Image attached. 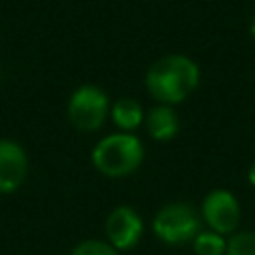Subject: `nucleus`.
<instances>
[{
  "instance_id": "nucleus-8",
  "label": "nucleus",
  "mask_w": 255,
  "mask_h": 255,
  "mask_svg": "<svg viewBox=\"0 0 255 255\" xmlns=\"http://www.w3.org/2000/svg\"><path fill=\"white\" fill-rule=\"evenodd\" d=\"M145 128L147 133L157 141H169L179 131V118L171 106L157 104L151 108L145 116Z\"/></svg>"
},
{
  "instance_id": "nucleus-5",
  "label": "nucleus",
  "mask_w": 255,
  "mask_h": 255,
  "mask_svg": "<svg viewBox=\"0 0 255 255\" xmlns=\"http://www.w3.org/2000/svg\"><path fill=\"white\" fill-rule=\"evenodd\" d=\"M201 215L211 231L219 235H233L241 219V207L231 191L213 189L203 199Z\"/></svg>"
},
{
  "instance_id": "nucleus-13",
  "label": "nucleus",
  "mask_w": 255,
  "mask_h": 255,
  "mask_svg": "<svg viewBox=\"0 0 255 255\" xmlns=\"http://www.w3.org/2000/svg\"><path fill=\"white\" fill-rule=\"evenodd\" d=\"M247 179H249V183L255 187V161L249 165V169H247Z\"/></svg>"
},
{
  "instance_id": "nucleus-4",
  "label": "nucleus",
  "mask_w": 255,
  "mask_h": 255,
  "mask_svg": "<svg viewBox=\"0 0 255 255\" xmlns=\"http://www.w3.org/2000/svg\"><path fill=\"white\" fill-rule=\"evenodd\" d=\"M110 112L108 96L94 84H84L74 90L68 100V118L80 131H96L104 126Z\"/></svg>"
},
{
  "instance_id": "nucleus-14",
  "label": "nucleus",
  "mask_w": 255,
  "mask_h": 255,
  "mask_svg": "<svg viewBox=\"0 0 255 255\" xmlns=\"http://www.w3.org/2000/svg\"><path fill=\"white\" fill-rule=\"evenodd\" d=\"M251 36H253V40H255V16H253V20H251Z\"/></svg>"
},
{
  "instance_id": "nucleus-10",
  "label": "nucleus",
  "mask_w": 255,
  "mask_h": 255,
  "mask_svg": "<svg viewBox=\"0 0 255 255\" xmlns=\"http://www.w3.org/2000/svg\"><path fill=\"white\" fill-rule=\"evenodd\" d=\"M191 247H193L195 255H225L227 241L223 239V235L209 229V231H199L193 237Z\"/></svg>"
},
{
  "instance_id": "nucleus-9",
  "label": "nucleus",
  "mask_w": 255,
  "mask_h": 255,
  "mask_svg": "<svg viewBox=\"0 0 255 255\" xmlns=\"http://www.w3.org/2000/svg\"><path fill=\"white\" fill-rule=\"evenodd\" d=\"M112 120H114V124L120 129H124V131L129 133L131 129H135V128L141 126V122H143V110H141V106H139L137 100H133V98H122V100H118L112 106Z\"/></svg>"
},
{
  "instance_id": "nucleus-1",
  "label": "nucleus",
  "mask_w": 255,
  "mask_h": 255,
  "mask_svg": "<svg viewBox=\"0 0 255 255\" xmlns=\"http://www.w3.org/2000/svg\"><path fill=\"white\" fill-rule=\"evenodd\" d=\"M199 84L197 64L183 54H167L151 64L145 74L149 96L165 106L183 102Z\"/></svg>"
},
{
  "instance_id": "nucleus-7",
  "label": "nucleus",
  "mask_w": 255,
  "mask_h": 255,
  "mask_svg": "<svg viewBox=\"0 0 255 255\" xmlns=\"http://www.w3.org/2000/svg\"><path fill=\"white\" fill-rule=\"evenodd\" d=\"M28 175V155L14 139H0V193H14Z\"/></svg>"
},
{
  "instance_id": "nucleus-12",
  "label": "nucleus",
  "mask_w": 255,
  "mask_h": 255,
  "mask_svg": "<svg viewBox=\"0 0 255 255\" xmlns=\"http://www.w3.org/2000/svg\"><path fill=\"white\" fill-rule=\"evenodd\" d=\"M70 255H118V249L112 247L108 241H100V239H88L78 243Z\"/></svg>"
},
{
  "instance_id": "nucleus-11",
  "label": "nucleus",
  "mask_w": 255,
  "mask_h": 255,
  "mask_svg": "<svg viewBox=\"0 0 255 255\" xmlns=\"http://www.w3.org/2000/svg\"><path fill=\"white\" fill-rule=\"evenodd\" d=\"M225 255H255V233L253 231L233 233L227 241Z\"/></svg>"
},
{
  "instance_id": "nucleus-2",
  "label": "nucleus",
  "mask_w": 255,
  "mask_h": 255,
  "mask_svg": "<svg viewBox=\"0 0 255 255\" xmlns=\"http://www.w3.org/2000/svg\"><path fill=\"white\" fill-rule=\"evenodd\" d=\"M143 161V143L137 135L118 131L102 137L92 149L94 167L108 177L133 173Z\"/></svg>"
},
{
  "instance_id": "nucleus-6",
  "label": "nucleus",
  "mask_w": 255,
  "mask_h": 255,
  "mask_svg": "<svg viewBox=\"0 0 255 255\" xmlns=\"http://www.w3.org/2000/svg\"><path fill=\"white\" fill-rule=\"evenodd\" d=\"M106 233L110 239L108 243L112 247H116L118 251H128V249H133L141 241L143 221L133 207L120 205L108 215Z\"/></svg>"
},
{
  "instance_id": "nucleus-3",
  "label": "nucleus",
  "mask_w": 255,
  "mask_h": 255,
  "mask_svg": "<svg viewBox=\"0 0 255 255\" xmlns=\"http://www.w3.org/2000/svg\"><path fill=\"white\" fill-rule=\"evenodd\" d=\"M153 235L163 241L165 245H183L193 241V237L201 231V219L193 205L183 201H173L163 205L153 221H151Z\"/></svg>"
}]
</instances>
